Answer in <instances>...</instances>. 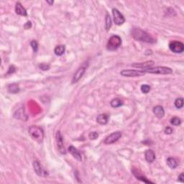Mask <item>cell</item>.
Returning <instances> with one entry per match:
<instances>
[{"instance_id":"31","label":"cell","mask_w":184,"mask_h":184,"mask_svg":"<svg viewBox=\"0 0 184 184\" xmlns=\"http://www.w3.org/2000/svg\"><path fill=\"white\" fill-rule=\"evenodd\" d=\"M173 132V130L172 127H165V134H167V135H171V134H172Z\"/></svg>"},{"instance_id":"18","label":"cell","mask_w":184,"mask_h":184,"mask_svg":"<svg viewBox=\"0 0 184 184\" xmlns=\"http://www.w3.org/2000/svg\"><path fill=\"white\" fill-rule=\"evenodd\" d=\"M132 173L135 175V176L136 178H137V179H139V180L142 181V182H144V183H153V182H151L150 181L148 180V179L146 178L145 177V176H141L140 174H139V171H137V170H135V169H133L132 170Z\"/></svg>"},{"instance_id":"21","label":"cell","mask_w":184,"mask_h":184,"mask_svg":"<svg viewBox=\"0 0 184 184\" xmlns=\"http://www.w3.org/2000/svg\"><path fill=\"white\" fill-rule=\"evenodd\" d=\"M7 89H8V91L10 92V93H17L20 91L19 86H18L17 84H10V85L8 86Z\"/></svg>"},{"instance_id":"17","label":"cell","mask_w":184,"mask_h":184,"mask_svg":"<svg viewBox=\"0 0 184 184\" xmlns=\"http://www.w3.org/2000/svg\"><path fill=\"white\" fill-rule=\"evenodd\" d=\"M109 120V115L107 114H102L98 115L96 117V122L100 125H107Z\"/></svg>"},{"instance_id":"6","label":"cell","mask_w":184,"mask_h":184,"mask_svg":"<svg viewBox=\"0 0 184 184\" xmlns=\"http://www.w3.org/2000/svg\"><path fill=\"white\" fill-rule=\"evenodd\" d=\"M169 48L175 53H182L184 50V45L179 41H172L170 43Z\"/></svg>"},{"instance_id":"11","label":"cell","mask_w":184,"mask_h":184,"mask_svg":"<svg viewBox=\"0 0 184 184\" xmlns=\"http://www.w3.org/2000/svg\"><path fill=\"white\" fill-rule=\"evenodd\" d=\"M86 72V67L84 66H81L80 68H78V70H76V73H74L73 76V79H72V83L75 84V83H77L81 78L83 77L84 74Z\"/></svg>"},{"instance_id":"26","label":"cell","mask_w":184,"mask_h":184,"mask_svg":"<svg viewBox=\"0 0 184 184\" xmlns=\"http://www.w3.org/2000/svg\"><path fill=\"white\" fill-rule=\"evenodd\" d=\"M150 89H151V87L148 84H143V85L141 86L140 90L143 93H148V92H150Z\"/></svg>"},{"instance_id":"16","label":"cell","mask_w":184,"mask_h":184,"mask_svg":"<svg viewBox=\"0 0 184 184\" xmlns=\"http://www.w3.org/2000/svg\"><path fill=\"white\" fill-rule=\"evenodd\" d=\"M145 160L148 161V162H153V161L155 160V154L152 150H148L145 153Z\"/></svg>"},{"instance_id":"9","label":"cell","mask_w":184,"mask_h":184,"mask_svg":"<svg viewBox=\"0 0 184 184\" xmlns=\"http://www.w3.org/2000/svg\"><path fill=\"white\" fill-rule=\"evenodd\" d=\"M56 142H57V147L58 151L63 155L66 154V150L63 145V136L61 135V132L58 131L56 133Z\"/></svg>"},{"instance_id":"14","label":"cell","mask_w":184,"mask_h":184,"mask_svg":"<svg viewBox=\"0 0 184 184\" xmlns=\"http://www.w3.org/2000/svg\"><path fill=\"white\" fill-rule=\"evenodd\" d=\"M33 168H34V171L35 173H36L38 176H42L43 175L44 171L42 169V167H41V164L40 163V162L38 160H35L33 162Z\"/></svg>"},{"instance_id":"25","label":"cell","mask_w":184,"mask_h":184,"mask_svg":"<svg viewBox=\"0 0 184 184\" xmlns=\"http://www.w3.org/2000/svg\"><path fill=\"white\" fill-rule=\"evenodd\" d=\"M171 123L173 125H174V126H178V125H180L181 124V119L180 118L175 116V117H173L171 119Z\"/></svg>"},{"instance_id":"27","label":"cell","mask_w":184,"mask_h":184,"mask_svg":"<svg viewBox=\"0 0 184 184\" xmlns=\"http://www.w3.org/2000/svg\"><path fill=\"white\" fill-rule=\"evenodd\" d=\"M17 116H16L15 117H16L17 119H22V117H21V116H23V117H24V116H26V114H24V110L22 109H20V110H18V111L17 112ZM24 121L27 120L25 118H24Z\"/></svg>"},{"instance_id":"24","label":"cell","mask_w":184,"mask_h":184,"mask_svg":"<svg viewBox=\"0 0 184 184\" xmlns=\"http://www.w3.org/2000/svg\"><path fill=\"white\" fill-rule=\"evenodd\" d=\"M175 107L177 109H181L182 107H183V99L182 97L178 98V99H176L175 101Z\"/></svg>"},{"instance_id":"35","label":"cell","mask_w":184,"mask_h":184,"mask_svg":"<svg viewBox=\"0 0 184 184\" xmlns=\"http://www.w3.org/2000/svg\"><path fill=\"white\" fill-rule=\"evenodd\" d=\"M46 2L47 3V4H50V5H52V4H53V1H46Z\"/></svg>"},{"instance_id":"19","label":"cell","mask_w":184,"mask_h":184,"mask_svg":"<svg viewBox=\"0 0 184 184\" xmlns=\"http://www.w3.org/2000/svg\"><path fill=\"white\" fill-rule=\"evenodd\" d=\"M66 50V47L63 45H57L54 49V53L56 56H61L62 55H63V53H65Z\"/></svg>"},{"instance_id":"23","label":"cell","mask_w":184,"mask_h":184,"mask_svg":"<svg viewBox=\"0 0 184 184\" xmlns=\"http://www.w3.org/2000/svg\"><path fill=\"white\" fill-rule=\"evenodd\" d=\"M112 19L110 17L109 15L107 14L106 15V19H105V28L107 30V31H109L110 30L112 27Z\"/></svg>"},{"instance_id":"12","label":"cell","mask_w":184,"mask_h":184,"mask_svg":"<svg viewBox=\"0 0 184 184\" xmlns=\"http://www.w3.org/2000/svg\"><path fill=\"white\" fill-rule=\"evenodd\" d=\"M68 152L76 159L78 161H81L82 160V156H81V153L79 152V150H77V148H76L73 146H70L68 148Z\"/></svg>"},{"instance_id":"29","label":"cell","mask_w":184,"mask_h":184,"mask_svg":"<svg viewBox=\"0 0 184 184\" xmlns=\"http://www.w3.org/2000/svg\"><path fill=\"white\" fill-rule=\"evenodd\" d=\"M98 137H99V134L96 132H91L89 135V137L90 139H96Z\"/></svg>"},{"instance_id":"15","label":"cell","mask_w":184,"mask_h":184,"mask_svg":"<svg viewBox=\"0 0 184 184\" xmlns=\"http://www.w3.org/2000/svg\"><path fill=\"white\" fill-rule=\"evenodd\" d=\"M153 113L159 119L162 118L164 116V115H165V111H164L163 107L160 105L156 106V107H155L153 108Z\"/></svg>"},{"instance_id":"10","label":"cell","mask_w":184,"mask_h":184,"mask_svg":"<svg viewBox=\"0 0 184 184\" xmlns=\"http://www.w3.org/2000/svg\"><path fill=\"white\" fill-rule=\"evenodd\" d=\"M155 62L153 61H148L144 63H133L132 64V66L134 67V68H141L142 70H145V69H148L154 66Z\"/></svg>"},{"instance_id":"20","label":"cell","mask_w":184,"mask_h":184,"mask_svg":"<svg viewBox=\"0 0 184 184\" xmlns=\"http://www.w3.org/2000/svg\"><path fill=\"white\" fill-rule=\"evenodd\" d=\"M167 165L172 169H175L178 166L177 161L173 158H168L167 159Z\"/></svg>"},{"instance_id":"8","label":"cell","mask_w":184,"mask_h":184,"mask_svg":"<svg viewBox=\"0 0 184 184\" xmlns=\"http://www.w3.org/2000/svg\"><path fill=\"white\" fill-rule=\"evenodd\" d=\"M112 15L114 17V22L116 25H121L124 24L125 22V19L122 14L117 10V9L114 8L112 10Z\"/></svg>"},{"instance_id":"22","label":"cell","mask_w":184,"mask_h":184,"mask_svg":"<svg viewBox=\"0 0 184 184\" xmlns=\"http://www.w3.org/2000/svg\"><path fill=\"white\" fill-rule=\"evenodd\" d=\"M110 104L113 108H118L123 105V102L120 99H114L111 101Z\"/></svg>"},{"instance_id":"5","label":"cell","mask_w":184,"mask_h":184,"mask_svg":"<svg viewBox=\"0 0 184 184\" xmlns=\"http://www.w3.org/2000/svg\"><path fill=\"white\" fill-rule=\"evenodd\" d=\"M145 73H146L144 70H134V69L123 70L120 72V74L125 77H137V76H145Z\"/></svg>"},{"instance_id":"2","label":"cell","mask_w":184,"mask_h":184,"mask_svg":"<svg viewBox=\"0 0 184 184\" xmlns=\"http://www.w3.org/2000/svg\"><path fill=\"white\" fill-rule=\"evenodd\" d=\"M29 135L33 140L38 143H42L44 139V131L41 127L31 126L29 129Z\"/></svg>"},{"instance_id":"30","label":"cell","mask_w":184,"mask_h":184,"mask_svg":"<svg viewBox=\"0 0 184 184\" xmlns=\"http://www.w3.org/2000/svg\"><path fill=\"white\" fill-rule=\"evenodd\" d=\"M39 68L43 70H47L50 69V65L47 63H41L39 65Z\"/></svg>"},{"instance_id":"3","label":"cell","mask_w":184,"mask_h":184,"mask_svg":"<svg viewBox=\"0 0 184 184\" xmlns=\"http://www.w3.org/2000/svg\"><path fill=\"white\" fill-rule=\"evenodd\" d=\"M145 73H153V74H161V75H165V74H171L173 73V70L169 67L165 66H156V67H152V68L145 69Z\"/></svg>"},{"instance_id":"1","label":"cell","mask_w":184,"mask_h":184,"mask_svg":"<svg viewBox=\"0 0 184 184\" xmlns=\"http://www.w3.org/2000/svg\"><path fill=\"white\" fill-rule=\"evenodd\" d=\"M131 34L132 38L135 40L142 42L148 43H155V40L153 38L150 34L146 33L140 28H133L131 31Z\"/></svg>"},{"instance_id":"32","label":"cell","mask_w":184,"mask_h":184,"mask_svg":"<svg viewBox=\"0 0 184 184\" xmlns=\"http://www.w3.org/2000/svg\"><path fill=\"white\" fill-rule=\"evenodd\" d=\"M15 71H16V68L14 66H10V68H9L8 72H7V74H12Z\"/></svg>"},{"instance_id":"7","label":"cell","mask_w":184,"mask_h":184,"mask_svg":"<svg viewBox=\"0 0 184 184\" xmlns=\"http://www.w3.org/2000/svg\"><path fill=\"white\" fill-rule=\"evenodd\" d=\"M121 137H122V132H114L112 133L111 135L107 136L106 137V139H104V142L106 145H111V144L114 143L116 141L119 140V138H121Z\"/></svg>"},{"instance_id":"28","label":"cell","mask_w":184,"mask_h":184,"mask_svg":"<svg viewBox=\"0 0 184 184\" xmlns=\"http://www.w3.org/2000/svg\"><path fill=\"white\" fill-rule=\"evenodd\" d=\"M30 45H31L32 48H33V51L35 53H37L38 50V43L36 40H32L30 42Z\"/></svg>"},{"instance_id":"13","label":"cell","mask_w":184,"mask_h":184,"mask_svg":"<svg viewBox=\"0 0 184 184\" xmlns=\"http://www.w3.org/2000/svg\"><path fill=\"white\" fill-rule=\"evenodd\" d=\"M15 12H16V13L17 15H21V16L26 17L27 15V10L22 5V4L20 2H17L16 4V5H15Z\"/></svg>"},{"instance_id":"34","label":"cell","mask_w":184,"mask_h":184,"mask_svg":"<svg viewBox=\"0 0 184 184\" xmlns=\"http://www.w3.org/2000/svg\"><path fill=\"white\" fill-rule=\"evenodd\" d=\"M178 181L180 182H181V183H183L184 182V175L183 173H181L178 176Z\"/></svg>"},{"instance_id":"4","label":"cell","mask_w":184,"mask_h":184,"mask_svg":"<svg viewBox=\"0 0 184 184\" xmlns=\"http://www.w3.org/2000/svg\"><path fill=\"white\" fill-rule=\"evenodd\" d=\"M122 44V39L118 35H113L109 39L107 45V48L110 51H114L119 47Z\"/></svg>"},{"instance_id":"33","label":"cell","mask_w":184,"mask_h":184,"mask_svg":"<svg viewBox=\"0 0 184 184\" xmlns=\"http://www.w3.org/2000/svg\"><path fill=\"white\" fill-rule=\"evenodd\" d=\"M24 29H26V30H28V29H30L32 27V23L30 21H28V22H27L24 24Z\"/></svg>"}]
</instances>
